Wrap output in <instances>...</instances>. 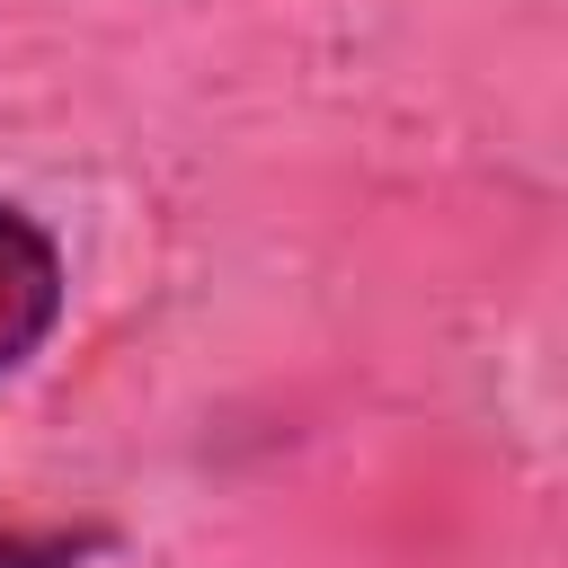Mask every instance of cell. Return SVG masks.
Masks as SVG:
<instances>
[{"instance_id": "cell-1", "label": "cell", "mask_w": 568, "mask_h": 568, "mask_svg": "<svg viewBox=\"0 0 568 568\" xmlns=\"http://www.w3.org/2000/svg\"><path fill=\"white\" fill-rule=\"evenodd\" d=\"M62 311H71L62 240H53L18 195H0V382H9V373H27V364L53 346Z\"/></svg>"}, {"instance_id": "cell-2", "label": "cell", "mask_w": 568, "mask_h": 568, "mask_svg": "<svg viewBox=\"0 0 568 568\" xmlns=\"http://www.w3.org/2000/svg\"><path fill=\"white\" fill-rule=\"evenodd\" d=\"M106 550H115V524H44V532L9 524L0 532V568H89Z\"/></svg>"}]
</instances>
